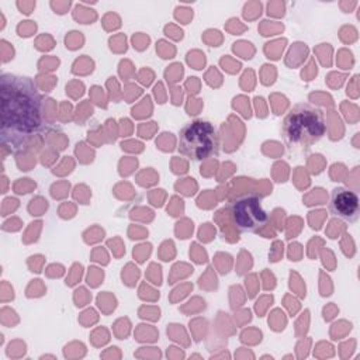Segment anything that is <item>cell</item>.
<instances>
[{
    "label": "cell",
    "mask_w": 360,
    "mask_h": 360,
    "mask_svg": "<svg viewBox=\"0 0 360 360\" xmlns=\"http://www.w3.org/2000/svg\"><path fill=\"white\" fill-rule=\"evenodd\" d=\"M1 139L18 148L45 127L44 97L30 77L4 73L0 79Z\"/></svg>",
    "instance_id": "6da1fadb"
},
{
    "label": "cell",
    "mask_w": 360,
    "mask_h": 360,
    "mask_svg": "<svg viewBox=\"0 0 360 360\" xmlns=\"http://www.w3.org/2000/svg\"><path fill=\"white\" fill-rule=\"evenodd\" d=\"M325 129L322 110L308 103L295 104L281 124L284 142L291 152L308 150L325 135Z\"/></svg>",
    "instance_id": "7a4b0ae2"
},
{
    "label": "cell",
    "mask_w": 360,
    "mask_h": 360,
    "mask_svg": "<svg viewBox=\"0 0 360 360\" xmlns=\"http://www.w3.org/2000/svg\"><path fill=\"white\" fill-rule=\"evenodd\" d=\"M231 218L242 232H257L269 219L262 207V198L253 193L242 194L232 201Z\"/></svg>",
    "instance_id": "277c9868"
},
{
    "label": "cell",
    "mask_w": 360,
    "mask_h": 360,
    "mask_svg": "<svg viewBox=\"0 0 360 360\" xmlns=\"http://www.w3.org/2000/svg\"><path fill=\"white\" fill-rule=\"evenodd\" d=\"M218 134L214 125L208 121L194 120L186 124L179 135V152L194 160L200 162L218 152Z\"/></svg>",
    "instance_id": "3957f363"
},
{
    "label": "cell",
    "mask_w": 360,
    "mask_h": 360,
    "mask_svg": "<svg viewBox=\"0 0 360 360\" xmlns=\"http://www.w3.org/2000/svg\"><path fill=\"white\" fill-rule=\"evenodd\" d=\"M329 212L346 222H356L359 219L360 201L356 191L347 187H335L330 191L329 198Z\"/></svg>",
    "instance_id": "5b68a950"
}]
</instances>
